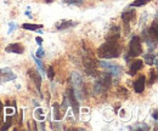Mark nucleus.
Returning a JSON list of instances; mask_svg holds the SVG:
<instances>
[{
  "mask_svg": "<svg viewBox=\"0 0 158 131\" xmlns=\"http://www.w3.org/2000/svg\"><path fill=\"white\" fill-rule=\"evenodd\" d=\"M16 75L15 73H12L11 69L9 68H2L0 69V83H6L9 80H15Z\"/></svg>",
  "mask_w": 158,
  "mask_h": 131,
  "instance_id": "6e6552de",
  "label": "nucleus"
},
{
  "mask_svg": "<svg viewBox=\"0 0 158 131\" xmlns=\"http://www.w3.org/2000/svg\"><path fill=\"white\" fill-rule=\"evenodd\" d=\"M67 100H68V103H71V106H72V108H73V113H74V115L78 118V115H79V102H78V100H77V96L74 95L73 89H71V88L67 90Z\"/></svg>",
  "mask_w": 158,
  "mask_h": 131,
  "instance_id": "39448f33",
  "label": "nucleus"
},
{
  "mask_svg": "<svg viewBox=\"0 0 158 131\" xmlns=\"http://www.w3.org/2000/svg\"><path fill=\"white\" fill-rule=\"evenodd\" d=\"M35 40H37V43H38L39 45H41V43H43V39H41V38H40V37H37V39H35Z\"/></svg>",
  "mask_w": 158,
  "mask_h": 131,
  "instance_id": "a878e982",
  "label": "nucleus"
},
{
  "mask_svg": "<svg viewBox=\"0 0 158 131\" xmlns=\"http://www.w3.org/2000/svg\"><path fill=\"white\" fill-rule=\"evenodd\" d=\"M150 73H151V78H150L148 84H150V85H152V84H155V83H156V80H157V73H156V71H151Z\"/></svg>",
  "mask_w": 158,
  "mask_h": 131,
  "instance_id": "a211bd4d",
  "label": "nucleus"
},
{
  "mask_svg": "<svg viewBox=\"0 0 158 131\" xmlns=\"http://www.w3.org/2000/svg\"><path fill=\"white\" fill-rule=\"evenodd\" d=\"M6 51L7 52H14V54H23V51H24V47H23V45L20 44V43H15V44H11L10 46H7L6 47Z\"/></svg>",
  "mask_w": 158,
  "mask_h": 131,
  "instance_id": "9b49d317",
  "label": "nucleus"
},
{
  "mask_svg": "<svg viewBox=\"0 0 158 131\" xmlns=\"http://www.w3.org/2000/svg\"><path fill=\"white\" fill-rule=\"evenodd\" d=\"M45 2H51V1H54V0H44Z\"/></svg>",
  "mask_w": 158,
  "mask_h": 131,
  "instance_id": "c85d7f7f",
  "label": "nucleus"
},
{
  "mask_svg": "<svg viewBox=\"0 0 158 131\" xmlns=\"http://www.w3.org/2000/svg\"><path fill=\"white\" fill-rule=\"evenodd\" d=\"M135 18V11L134 10H129V11H125L122 14V19L124 22V26H125V33H129V23Z\"/></svg>",
  "mask_w": 158,
  "mask_h": 131,
  "instance_id": "0eeeda50",
  "label": "nucleus"
},
{
  "mask_svg": "<svg viewBox=\"0 0 158 131\" xmlns=\"http://www.w3.org/2000/svg\"><path fill=\"white\" fill-rule=\"evenodd\" d=\"M48 76H49V79H50V80H52V79H54V76H55V73H54V68H52L51 66L48 68Z\"/></svg>",
  "mask_w": 158,
  "mask_h": 131,
  "instance_id": "412c9836",
  "label": "nucleus"
},
{
  "mask_svg": "<svg viewBox=\"0 0 158 131\" xmlns=\"http://www.w3.org/2000/svg\"><path fill=\"white\" fill-rule=\"evenodd\" d=\"M142 64H143V62H142L141 59H136V61H134V62L131 63V66H130V71H129V74H130V75H135L139 72V71L142 68Z\"/></svg>",
  "mask_w": 158,
  "mask_h": 131,
  "instance_id": "f8f14e48",
  "label": "nucleus"
},
{
  "mask_svg": "<svg viewBox=\"0 0 158 131\" xmlns=\"http://www.w3.org/2000/svg\"><path fill=\"white\" fill-rule=\"evenodd\" d=\"M6 114H12V109L11 108H7L6 109Z\"/></svg>",
  "mask_w": 158,
  "mask_h": 131,
  "instance_id": "bb28decb",
  "label": "nucleus"
},
{
  "mask_svg": "<svg viewBox=\"0 0 158 131\" xmlns=\"http://www.w3.org/2000/svg\"><path fill=\"white\" fill-rule=\"evenodd\" d=\"M150 1H151V0H135V1L131 2V6H134V7H140V6H143V5L148 4Z\"/></svg>",
  "mask_w": 158,
  "mask_h": 131,
  "instance_id": "f3484780",
  "label": "nucleus"
},
{
  "mask_svg": "<svg viewBox=\"0 0 158 131\" xmlns=\"http://www.w3.org/2000/svg\"><path fill=\"white\" fill-rule=\"evenodd\" d=\"M41 114H43V109H41V108H38V109L35 111V113H34V115H35V118H37L38 120H40V121L45 119V117H44V115H41Z\"/></svg>",
  "mask_w": 158,
  "mask_h": 131,
  "instance_id": "6ab92c4d",
  "label": "nucleus"
},
{
  "mask_svg": "<svg viewBox=\"0 0 158 131\" xmlns=\"http://www.w3.org/2000/svg\"><path fill=\"white\" fill-rule=\"evenodd\" d=\"M119 38H120V29L117 26H113L112 29L108 32V35L106 37L105 44H102L98 49V56L105 59L117 58L120 56L123 51V46L120 44Z\"/></svg>",
  "mask_w": 158,
  "mask_h": 131,
  "instance_id": "f257e3e1",
  "label": "nucleus"
},
{
  "mask_svg": "<svg viewBox=\"0 0 158 131\" xmlns=\"http://www.w3.org/2000/svg\"><path fill=\"white\" fill-rule=\"evenodd\" d=\"M10 125H11V117H7V119H6V121L4 123V125L0 128L1 130L4 131V130H7L9 128H10Z\"/></svg>",
  "mask_w": 158,
  "mask_h": 131,
  "instance_id": "aec40b11",
  "label": "nucleus"
},
{
  "mask_svg": "<svg viewBox=\"0 0 158 131\" xmlns=\"http://www.w3.org/2000/svg\"><path fill=\"white\" fill-rule=\"evenodd\" d=\"M142 54V45L141 39L139 37H133L129 44V54L128 57H138Z\"/></svg>",
  "mask_w": 158,
  "mask_h": 131,
  "instance_id": "20e7f679",
  "label": "nucleus"
},
{
  "mask_svg": "<svg viewBox=\"0 0 158 131\" xmlns=\"http://www.w3.org/2000/svg\"><path fill=\"white\" fill-rule=\"evenodd\" d=\"M43 56H44V50L41 47H39L38 51H37V57H43Z\"/></svg>",
  "mask_w": 158,
  "mask_h": 131,
  "instance_id": "b1692460",
  "label": "nucleus"
},
{
  "mask_svg": "<svg viewBox=\"0 0 158 131\" xmlns=\"http://www.w3.org/2000/svg\"><path fill=\"white\" fill-rule=\"evenodd\" d=\"M2 114H4V112H2V104H1V102H0V124L2 123Z\"/></svg>",
  "mask_w": 158,
  "mask_h": 131,
  "instance_id": "393cba45",
  "label": "nucleus"
},
{
  "mask_svg": "<svg viewBox=\"0 0 158 131\" xmlns=\"http://www.w3.org/2000/svg\"><path fill=\"white\" fill-rule=\"evenodd\" d=\"M145 63L152 66V64H157V55L156 54H146L145 55Z\"/></svg>",
  "mask_w": 158,
  "mask_h": 131,
  "instance_id": "ddd939ff",
  "label": "nucleus"
},
{
  "mask_svg": "<svg viewBox=\"0 0 158 131\" xmlns=\"http://www.w3.org/2000/svg\"><path fill=\"white\" fill-rule=\"evenodd\" d=\"M28 75L31 76V79L34 81V84H35V86H37V89L40 90V85H41V78H40V74L37 72V71H34V69H29L28 71Z\"/></svg>",
  "mask_w": 158,
  "mask_h": 131,
  "instance_id": "9d476101",
  "label": "nucleus"
},
{
  "mask_svg": "<svg viewBox=\"0 0 158 131\" xmlns=\"http://www.w3.org/2000/svg\"><path fill=\"white\" fill-rule=\"evenodd\" d=\"M64 1L68 2V4H74L76 5V4H80L83 0H64Z\"/></svg>",
  "mask_w": 158,
  "mask_h": 131,
  "instance_id": "5701e85b",
  "label": "nucleus"
},
{
  "mask_svg": "<svg viewBox=\"0 0 158 131\" xmlns=\"http://www.w3.org/2000/svg\"><path fill=\"white\" fill-rule=\"evenodd\" d=\"M72 80H73V91L74 95L77 96V98L81 100L84 98V94L85 92V89H84V83H83V79L78 73H72Z\"/></svg>",
  "mask_w": 158,
  "mask_h": 131,
  "instance_id": "f03ea898",
  "label": "nucleus"
},
{
  "mask_svg": "<svg viewBox=\"0 0 158 131\" xmlns=\"http://www.w3.org/2000/svg\"><path fill=\"white\" fill-rule=\"evenodd\" d=\"M111 81H112V78H111V74H110V73L103 74L99 80L95 83V86H94L95 91H96L98 94H100V92H103V91L108 90L110 86H111Z\"/></svg>",
  "mask_w": 158,
  "mask_h": 131,
  "instance_id": "7ed1b4c3",
  "label": "nucleus"
},
{
  "mask_svg": "<svg viewBox=\"0 0 158 131\" xmlns=\"http://www.w3.org/2000/svg\"><path fill=\"white\" fill-rule=\"evenodd\" d=\"M153 118L157 120V111H153Z\"/></svg>",
  "mask_w": 158,
  "mask_h": 131,
  "instance_id": "cd10ccee",
  "label": "nucleus"
},
{
  "mask_svg": "<svg viewBox=\"0 0 158 131\" xmlns=\"http://www.w3.org/2000/svg\"><path fill=\"white\" fill-rule=\"evenodd\" d=\"M34 59H35V62H37V64H38V67H39V68H40V71H41V72H43V73L45 74V71H44V67H43V62L40 61V59H39V58H38V57H35V56H34Z\"/></svg>",
  "mask_w": 158,
  "mask_h": 131,
  "instance_id": "4be33fe9",
  "label": "nucleus"
},
{
  "mask_svg": "<svg viewBox=\"0 0 158 131\" xmlns=\"http://www.w3.org/2000/svg\"><path fill=\"white\" fill-rule=\"evenodd\" d=\"M54 118H55V120L62 119V115H61V113H60V106L57 103L54 104Z\"/></svg>",
  "mask_w": 158,
  "mask_h": 131,
  "instance_id": "dca6fc26",
  "label": "nucleus"
},
{
  "mask_svg": "<svg viewBox=\"0 0 158 131\" xmlns=\"http://www.w3.org/2000/svg\"><path fill=\"white\" fill-rule=\"evenodd\" d=\"M73 26H76V23L72 22V21H61V22H59V23L56 24V28L61 31V29H66V28L73 27Z\"/></svg>",
  "mask_w": 158,
  "mask_h": 131,
  "instance_id": "4468645a",
  "label": "nucleus"
},
{
  "mask_svg": "<svg viewBox=\"0 0 158 131\" xmlns=\"http://www.w3.org/2000/svg\"><path fill=\"white\" fill-rule=\"evenodd\" d=\"M145 83H146L145 76H143V75H140L138 79H136V81L134 83V90H135L136 94H141V92L143 91V89H145Z\"/></svg>",
  "mask_w": 158,
  "mask_h": 131,
  "instance_id": "1a4fd4ad",
  "label": "nucleus"
},
{
  "mask_svg": "<svg viewBox=\"0 0 158 131\" xmlns=\"http://www.w3.org/2000/svg\"><path fill=\"white\" fill-rule=\"evenodd\" d=\"M101 64V67H103L105 69H108L110 72V74L113 75V76H119L120 73L123 72V68L120 67V66H116V64H113V63H108V62H101L100 63Z\"/></svg>",
  "mask_w": 158,
  "mask_h": 131,
  "instance_id": "423d86ee",
  "label": "nucleus"
},
{
  "mask_svg": "<svg viewBox=\"0 0 158 131\" xmlns=\"http://www.w3.org/2000/svg\"><path fill=\"white\" fill-rule=\"evenodd\" d=\"M22 28L28 31H37L38 28H41V24H32V23H24L22 24Z\"/></svg>",
  "mask_w": 158,
  "mask_h": 131,
  "instance_id": "2eb2a0df",
  "label": "nucleus"
}]
</instances>
